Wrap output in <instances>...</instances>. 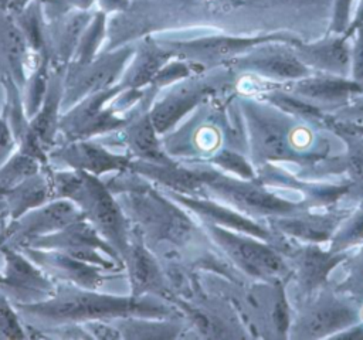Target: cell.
I'll list each match as a JSON object with an SVG mask.
<instances>
[{
	"mask_svg": "<svg viewBox=\"0 0 363 340\" xmlns=\"http://www.w3.org/2000/svg\"><path fill=\"white\" fill-rule=\"evenodd\" d=\"M240 109L254 167L291 163L301 170L336 154L326 126L311 125L274 105L268 108L254 101H242Z\"/></svg>",
	"mask_w": 363,
	"mask_h": 340,
	"instance_id": "6da1fadb",
	"label": "cell"
},
{
	"mask_svg": "<svg viewBox=\"0 0 363 340\" xmlns=\"http://www.w3.org/2000/svg\"><path fill=\"white\" fill-rule=\"evenodd\" d=\"M24 329H51L89 320L111 322L118 317H173L177 307L156 296L111 295L69 283H57L55 293L43 302L13 305Z\"/></svg>",
	"mask_w": 363,
	"mask_h": 340,
	"instance_id": "7a4b0ae2",
	"label": "cell"
},
{
	"mask_svg": "<svg viewBox=\"0 0 363 340\" xmlns=\"http://www.w3.org/2000/svg\"><path fill=\"white\" fill-rule=\"evenodd\" d=\"M51 178L54 198H68L77 204L82 215L122 259L129 245L132 225L106 183L94 174L72 169L57 171Z\"/></svg>",
	"mask_w": 363,
	"mask_h": 340,
	"instance_id": "3957f363",
	"label": "cell"
},
{
	"mask_svg": "<svg viewBox=\"0 0 363 340\" xmlns=\"http://www.w3.org/2000/svg\"><path fill=\"white\" fill-rule=\"evenodd\" d=\"M201 197H207L258 221L309 208L303 201L286 197L259 181L227 174L201 162Z\"/></svg>",
	"mask_w": 363,
	"mask_h": 340,
	"instance_id": "277c9868",
	"label": "cell"
},
{
	"mask_svg": "<svg viewBox=\"0 0 363 340\" xmlns=\"http://www.w3.org/2000/svg\"><path fill=\"white\" fill-rule=\"evenodd\" d=\"M199 222L216 248L238 272L259 282L291 278L288 261L272 244L211 222Z\"/></svg>",
	"mask_w": 363,
	"mask_h": 340,
	"instance_id": "5b68a950",
	"label": "cell"
},
{
	"mask_svg": "<svg viewBox=\"0 0 363 340\" xmlns=\"http://www.w3.org/2000/svg\"><path fill=\"white\" fill-rule=\"evenodd\" d=\"M357 322H360V303L328 283L313 295L296 302L288 337L332 339Z\"/></svg>",
	"mask_w": 363,
	"mask_h": 340,
	"instance_id": "8992f818",
	"label": "cell"
},
{
	"mask_svg": "<svg viewBox=\"0 0 363 340\" xmlns=\"http://www.w3.org/2000/svg\"><path fill=\"white\" fill-rule=\"evenodd\" d=\"M275 248L289 264V280L295 283L296 302L328 285L335 269L349 255V252H333L320 244L298 242L284 235H281Z\"/></svg>",
	"mask_w": 363,
	"mask_h": 340,
	"instance_id": "52a82bcc",
	"label": "cell"
},
{
	"mask_svg": "<svg viewBox=\"0 0 363 340\" xmlns=\"http://www.w3.org/2000/svg\"><path fill=\"white\" fill-rule=\"evenodd\" d=\"M26 248L55 249L106 271H125L118 252L85 217L72 221L52 234L35 238Z\"/></svg>",
	"mask_w": 363,
	"mask_h": 340,
	"instance_id": "ba28073f",
	"label": "cell"
},
{
	"mask_svg": "<svg viewBox=\"0 0 363 340\" xmlns=\"http://www.w3.org/2000/svg\"><path fill=\"white\" fill-rule=\"evenodd\" d=\"M123 89L126 88L121 84L92 94L60 116L58 132L64 135L67 143L91 139L92 136H102L104 133L123 128L129 118H121L112 106L106 108V102Z\"/></svg>",
	"mask_w": 363,
	"mask_h": 340,
	"instance_id": "9c48e42d",
	"label": "cell"
},
{
	"mask_svg": "<svg viewBox=\"0 0 363 340\" xmlns=\"http://www.w3.org/2000/svg\"><path fill=\"white\" fill-rule=\"evenodd\" d=\"M0 254L3 255L0 292L13 305L43 302L55 293L57 283L23 251L4 242L0 246Z\"/></svg>",
	"mask_w": 363,
	"mask_h": 340,
	"instance_id": "30bf717a",
	"label": "cell"
},
{
	"mask_svg": "<svg viewBox=\"0 0 363 340\" xmlns=\"http://www.w3.org/2000/svg\"><path fill=\"white\" fill-rule=\"evenodd\" d=\"M130 55L132 48H121L92 60L88 64L72 65L64 79L61 109L71 108L78 103V101L111 88Z\"/></svg>",
	"mask_w": 363,
	"mask_h": 340,
	"instance_id": "8fae6325",
	"label": "cell"
},
{
	"mask_svg": "<svg viewBox=\"0 0 363 340\" xmlns=\"http://www.w3.org/2000/svg\"><path fill=\"white\" fill-rule=\"evenodd\" d=\"M130 295L156 296L173 303L174 295L169 286L159 258L145 244L140 234L132 227L128 249L122 258Z\"/></svg>",
	"mask_w": 363,
	"mask_h": 340,
	"instance_id": "7c38bea8",
	"label": "cell"
},
{
	"mask_svg": "<svg viewBox=\"0 0 363 340\" xmlns=\"http://www.w3.org/2000/svg\"><path fill=\"white\" fill-rule=\"evenodd\" d=\"M162 191L167 194L172 200H174L177 204H180L183 208H186L190 214H193L201 222H211L237 232L248 234L262 241H267L274 246L281 238V235L274 230H271L267 224L258 220H254L245 214H241L237 210L220 201L201 197V196H186V194L166 191V190H162Z\"/></svg>",
	"mask_w": 363,
	"mask_h": 340,
	"instance_id": "4fadbf2b",
	"label": "cell"
},
{
	"mask_svg": "<svg viewBox=\"0 0 363 340\" xmlns=\"http://www.w3.org/2000/svg\"><path fill=\"white\" fill-rule=\"evenodd\" d=\"M81 217H84L81 210L68 198L47 201L11 220L9 224L10 237L6 244L16 249H23L35 238L52 234Z\"/></svg>",
	"mask_w": 363,
	"mask_h": 340,
	"instance_id": "5bb4252c",
	"label": "cell"
},
{
	"mask_svg": "<svg viewBox=\"0 0 363 340\" xmlns=\"http://www.w3.org/2000/svg\"><path fill=\"white\" fill-rule=\"evenodd\" d=\"M352 208H302L296 212L264 221L271 230L298 242L326 245Z\"/></svg>",
	"mask_w": 363,
	"mask_h": 340,
	"instance_id": "9a60e30c",
	"label": "cell"
},
{
	"mask_svg": "<svg viewBox=\"0 0 363 340\" xmlns=\"http://www.w3.org/2000/svg\"><path fill=\"white\" fill-rule=\"evenodd\" d=\"M20 251H23L50 278L84 289L99 290L108 282H112L115 278H118L116 275L113 276V272H122L106 271L55 249L23 248Z\"/></svg>",
	"mask_w": 363,
	"mask_h": 340,
	"instance_id": "2e32d148",
	"label": "cell"
},
{
	"mask_svg": "<svg viewBox=\"0 0 363 340\" xmlns=\"http://www.w3.org/2000/svg\"><path fill=\"white\" fill-rule=\"evenodd\" d=\"M325 125L339 136L342 150L294 174L306 180H323L329 176H343L347 183L363 181V136L340 128L329 115Z\"/></svg>",
	"mask_w": 363,
	"mask_h": 340,
	"instance_id": "e0dca14e",
	"label": "cell"
},
{
	"mask_svg": "<svg viewBox=\"0 0 363 340\" xmlns=\"http://www.w3.org/2000/svg\"><path fill=\"white\" fill-rule=\"evenodd\" d=\"M285 92L308 102L309 105L332 115L346 106L363 89L352 79L337 75H308L305 78L289 82L282 88Z\"/></svg>",
	"mask_w": 363,
	"mask_h": 340,
	"instance_id": "ac0fdd59",
	"label": "cell"
},
{
	"mask_svg": "<svg viewBox=\"0 0 363 340\" xmlns=\"http://www.w3.org/2000/svg\"><path fill=\"white\" fill-rule=\"evenodd\" d=\"M265 42L264 47L252 52H244L242 57L231 60V65L241 71L254 72L271 81L292 82L311 75V69L299 60L294 48L288 50L281 45ZM262 45V44H261Z\"/></svg>",
	"mask_w": 363,
	"mask_h": 340,
	"instance_id": "d6986e66",
	"label": "cell"
},
{
	"mask_svg": "<svg viewBox=\"0 0 363 340\" xmlns=\"http://www.w3.org/2000/svg\"><path fill=\"white\" fill-rule=\"evenodd\" d=\"M51 159L62 162L72 170H81L99 177L111 171H123L129 169L132 157L119 154L91 139L68 142L51 153Z\"/></svg>",
	"mask_w": 363,
	"mask_h": 340,
	"instance_id": "ffe728a7",
	"label": "cell"
},
{
	"mask_svg": "<svg viewBox=\"0 0 363 340\" xmlns=\"http://www.w3.org/2000/svg\"><path fill=\"white\" fill-rule=\"evenodd\" d=\"M269 41H288L291 44L298 42L291 37L284 35H267V37H206L187 42H173L166 45L172 55L180 54L189 60L196 61H214V60H234L240 54H244L264 42Z\"/></svg>",
	"mask_w": 363,
	"mask_h": 340,
	"instance_id": "44dd1931",
	"label": "cell"
},
{
	"mask_svg": "<svg viewBox=\"0 0 363 340\" xmlns=\"http://www.w3.org/2000/svg\"><path fill=\"white\" fill-rule=\"evenodd\" d=\"M204 84H190L183 88L173 89L163 98L147 108V113L153 128L159 136L170 133L183 118L194 110L208 92Z\"/></svg>",
	"mask_w": 363,
	"mask_h": 340,
	"instance_id": "7402d4cb",
	"label": "cell"
},
{
	"mask_svg": "<svg viewBox=\"0 0 363 340\" xmlns=\"http://www.w3.org/2000/svg\"><path fill=\"white\" fill-rule=\"evenodd\" d=\"M119 130L122 143L132 159L150 163H169L173 160L162 146V140L150 122L147 108L129 116L126 125Z\"/></svg>",
	"mask_w": 363,
	"mask_h": 340,
	"instance_id": "603a6c76",
	"label": "cell"
},
{
	"mask_svg": "<svg viewBox=\"0 0 363 340\" xmlns=\"http://www.w3.org/2000/svg\"><path fill=\"white\" fill-rule=\"evenodd\" d=\"M346 35L328 38L315 44L295 42L294 51L299 60L312 71L346 76L350 71V48Z\"/></svg>",
	"mask_w": 363,
	"mask_h": 340,
	"instance_id": "cb8c5ba5",
	"label": "cell"
},
{
	"mask_svg": "<svg viewBox=\"0 0 363 340\" xmlns=\"http://www.w3.org/2000/svg\"><path fill=\"white\" fill-rule=\"evenodd\" d=\"M52 197V178L38 171L11 188L0 203L6 208L4 214L9 215L10 220H16L24 212L45 204Z\"/></svg>",
	"mask_w": 363,
	"mask_h": 340,
	"instance_id": "d4e9b609",
	"label": "cell"
},
{
	"mask_svg": "<svg viewBox=\"0 0 363 340\" xmlns=\"http://www.w3.org/2000/svg\"><path fill=\"white\" fill-rule=\"evenodd\" d=\"M64 92V79L58 72L48 76L47 91L41 106L34 115L33 120L28 123L30 130L38 139L44 150L51 149L55 142V135L58 132V110L61 108V99Z\"/></svg>",
	"mask_w": 363,
	"mask_h": 340,
	"instance_id": "484cf974",
	"label": "cell"
},
{
	"mask_svg": "<svg viewBox=\"0 0 363 340\" xmlns=\"http://www.w3.org/2000/svg\"><path fill=\"white\" fill-rule=\"evenodd\" d=\"M121 339H174L186 330L184 323L174 317H118L111 320Z\"/></svg>",
	"mask_w": 363,
	"mask_h": 340,
	"instance_id": "4316f807",
	"label": "cell"
},
{
	"mask_svg": "<svg viewBox=\"0 0 363 340\" xmlns=\"http://www.w3.org/2000/svg\"><path fill=\"white\" fill-rule=\"evenodd\" d=\"M172 57L170 51L164 45L149 44L145 45L135 60L133 67L129 69L122 85L130 89H139L152 82L159 69Z\"/></svg>",
	"mask_w": 363,
	"mask_h": 340,
	"instance_id": "83f0119b",
	"label": "cell"
},
{
	"mask_svg": "<svg viewBox=\"0 0 363 340\" xmlns=\"http://www.w3.org/2000/svg\"><path fill=\"white\" fill-rule=\"evenodd\" d=\"M339 272L332 285L339 292L363 303V242L349 252L347 258L335 269Z\"/></svg>",
	"mask_w": 363,
	"mask_h": 340,
	"instance_id": "f1b7e54d",
	"label": "cell"
},
{
	"mask_svg": "<svg viewBox=\"0 0 363 340\" xmlns=\"http://www.w3.org/2000/svg\"><path fill=\"white\" fill-rule=\"evenodd\" d=\"M363 242V205L354 207L337 225L326 246L333 252H350Z\"/></svg>",
	"mask_w": 363,
	"mask_h": 340,
	"instance_id": "f546056e",
	"label": "cell"
},
{
	"mask_svg": "<svg viewBox=\"0 0 363 340\" xmlns=\"http://www.w3.org/2000/svg\"><path fill=\"white\" fill-rule=\"evenodd\" d=\"M41 162L35 157L18 152L0 166V201L21 181L40 171Z\"/></svg>",
	"mask_w": 363,
	"mask_h": 340,
	"instance_id": "4dcf8cb0",
	"label": "cell"
},
{
	"mask_svg": "<svg viewBox=\"0 0 363 340\" xmlns=\"http://www.w3.org/2000/svg\"><path fill=\"white\" fill-rule=\"evenodd\" d=\"M200 162H206L227 174H233L247 180L255 178V167L252 162L247 159L241 153V150H237L234 147L223 146L217 152H214L213 154L207 156Z\"/></svg>",
	"mask_w": 363,
	"mask_h": 340,
	"instance_id": "1f68e13d",
	"label": "cell"
},
{
	"mask_svg": "<svg viewBox=\"0 0 363 340\" xmlns=\"http://www.w3.org/2000/svg\"><path fill=\"white\" fill-rule=\"evenodd\" d=\"M26 337L24 324L13 303L0 292V339Z\"/></svg>",
	"mask_w": 363,
	"mask_h": 340,
	"instance_id": "d6a6232c",
	"label": "cell"
},
{
	"mask_svg": "<svg viewBox=\"0 0 363 340\" xmlns=\"http://www.w3.org/2000/svg\"><path fill=\"white\" fill-rule=\"evenodd\" d=\"M356 31V41L350 51V72L352 81L363 89V27Z\"/></svg>",
	"mask_w": 363,
	"mask_h": 340,
	"instance_id": "836d02e7",
	"label": "cell"
},
{
	"mask_svg": "<svg viewBox=\"0 0 363 340\" xmlns=\"http://www.w3.org/2000/svg\"><path fill=\"white\" fill-rule=\"evenodd\" d=\"M330 118L342 122L363 123V92L354 96L346 106L333 112Z\"/></svg>",
	"mask_w": 363,
	"mask_h": 340,
	"instance_id": "e575fe53",
	"label": "cell"
},
{
	"mask_svg": "<svg viewBox=\"0 0 363 340\" xmlns=\"http://www.w3.org/2000/svg\"><path fill=\"white\" fill-rule=\"evenodd\" d=\"M16 149V137L10 128V125L0 119V166L7 162L14 153Z\"/></svg>",
	"mask_w": 363,
	"mask_h": 340,
	"instance_id": "d590c367",
	"label": "cell"
},
{
	"mask_svg": "<svg viewBox=\"0 0 363 340\" xmlns=\"http://www.w3.org/2000/svg\"><path fill=\"white\" fill-rule=\"evenodd\" d=\"M359 205H363V181L349 183L347 191L340 201V207L354 208Z\"/></svg>",
	"mask_w": 363,
	"mask_h": 340,
	"instance_id": "8d00e7d4",
	"label": "cell"
},
{
	"mask_svg": "<svg viewBox=\"0 0 363 340\" xmlns=\"http://www.w3.org/2000/svg\"><path fill=\"white\" fill-rule=\"evenodd\" d=\"M332 339H346V340H363V322H357L347 329L336 333Z\"/></svg>",
	"mask_w": 363,
	"mask_h": 340,
	"instance_id": "74e56055",
	"label": "cell"
},
{
	"mask_svg": "<svg viewBox=\"0 0 363 340\" xmlns=\"http://www.w3.org/2000/svg\"><path fill=\"white\" fill-rule=\"evenodd\" d=\"M330 116V115H329ZM332 119V118H330ZM336 125H339L340 128L346 129V130H350L353 133H357L360 136H363V123H352V122H342V120H335L332 119Z\"/></svg>",
	"mask_w": 363,
	"mask_h": 340,
	"instance_id": "f35d334b",
	"label": "cell"
},
{
	"mask_svg": "<svg viewBox=\"0 0 363 340\" xmlns=\"http://www.w3.org/2000/svg\"><path fill=\"white\" fill-rule=\"evenodd\" d=\"M102 1L106 8H119L125 4V0H101V3Z\"/></svg>",
	"mask_w": 363,
	"mask_h": 340,
	"instance_id": "ab89813d",
	"label": "cell"
},
{
	"mask_svg": "<svg viewBox=\"0 0 363 340\" xmlns=\"http://www.w3.org/2000/svg\"><path fill=\"white\" fill-rule=\"evenodd\" d=\"M0 221H1V210H0Z\"/></svg>",
	"mask_w": 363,
	"mask_h": 340,
	"instance_id": "60d3db41",
	"label": "cell"
}]
</instances>
